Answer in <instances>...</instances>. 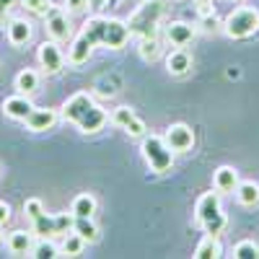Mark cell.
Masks as SVG:
<instances>
[{"label":"cell","instance_id":"obj_1","mask_svg":"<svg viewBox=\"0 0 259 259\" xmlns=\"http://www.w3.org/2000/svg\"><path fill=\"white\" fill-rule=\"evenodd\" d=\"M130 26L119 18H106V16H94L83 24L80 34L73 39L70 52H68V62L70 65H83L89 60L91 50L96 45L112 47V50H122L130 39Z\"/></svg>","mask_w":259,"mask_h":259},{"label":"cell","instance_id":"obj_2","mask_svg":"<svg viewBox=\"0 0 259 259\" xmlns=\"http://www.w3.org/2000/svg\"><path fill=\"white\" fill-rule=\"evenodd\" d=\"M60 117H62L65 122L75 124L80 133H89V135L104 130L106 119H109V114H106L101 106L96 104V99L89 96L85 91H78V94H73L68 101H65Z\"/></svg>","mask_w":259,"mask_h":259},{"label":"cell","instance_id":"obj_3","mask_svg":"<svg viewBox=\"0 0 259 259\" xmlns=\"http://www.w3.org/2000/svg\"><path fill=\"white\" fill-rule=\"evenodd\" d=\"M194 221H197L205 233H223V228L228 226L226 221V212L221 207V192H205L197 197V205H194Z\"/></svg>","mask_w":259,"mask_h":259},{"label":"cell","instance_id":"obj_4","mask_svg":"<svg viewBox=\"0 0 259 259\" xmlns=\"http://www.w3.org/2000/svg\"><path fill=\"white\" fill-rule=\"evenodd\" d=\"M163 13H166L163 0H145V3L130 16L127 26L133 34H140V36H158Z\"/></svg>","mask_w":259,"mask_h":259},{"label":"cell","instance_id":"obj_5","mask_svg":"<svg viewBox=\"0 0 259 259\" xmlns=\"http://www.w3.org/2000/svg\"><path fill=\"white\" fill-rule=\"evenodd\" d=\"M256 29H259V11L251 6L233 8L223 21V31L231 39H246V36L256 34Z\"/></svg>","mask_w":259,"mask_h":259},{"label":"cell","instance_id":"obj_6","mask_svg":"<svg viewBox=\"0 0 259 259\" xmlns=\"http://www.w3.org/2000/svg\"><path fill=\"white\" fill-rule=\"evenodd\" d=\"M140 150H143L145 163L150 166V171H156V174H166V171H171V166H174V150L166 145V140L161 135L143 138Z\"/></svg>","mask_w":259,"mask_h":259},{"label":"cell","instance_id":"obj_7","mask_svg":"<svg viewBox=\"0 0 259 259\" xmlns=\"http://www.w3.org/2000/svg\"><path fill=\"white\" fill-rule=\"evenodd\" d=\"M75 215L73 212H57V215H47L41 212L34 221V233L36 239H55V236H65L73 231Z\"/></svg>","mask_w":259,"mask_h":259},{"label":"cell","instance_id":"obj_8","mask_svg":"<svg viewBox=\"0 0 259 259\" xmlns=\"http://www.w3.org/2000/svg\"><path fill=\"white\" fill-rule=\"evenodd\" d=\"M163 140H166V145L174 150V153H187V150L194 148V133H192V127L184 124V122L171 124V127L166 130Z\"/></svg>","mask_w":259,"mask_h":259},{"label":"cell","instance_id":"obj_9","mask_svg":"<svg viewBox=\"0 0 259 259\" xmlns=\"http://www.w3.org/2000/svg\"><path fill=\"white\" fill-rule=\"evenodd\" d=\"M45 24H47V34L55 41H65V39H70V34H73V24H70L68 13H65L62 8H57V6H52L47 11Z\"/></svg>","mask_w":259,"mask_h":259},{"label":"cell","instance_id":"obj_10","mask_svg":"<svg viewBox=\"0 0 259 259\" xmlns=\"http://www.w3.org/2000/svg\"><path fill=\"white\" fill-rule=\"evenodd\" d=\"M36 57H39V65L45 68V73H50V75H55V73H60L65 68V55H62V50H60V45L55 39L41 41Z\"/></svg>","mask_w":259,"mask_h":259},{"label":"cell","instance_id":"obj_11","mask_svg":"<svg viewBox=\"0 0 259 259\" xmlns=\"http://www.w3.org/2000/svg\"><path fill=\"white\" fill-rule=\"evenodd\" d=\"M194 34H197V26L187 24V21H168L163 26V36L171 47H187L194 39Z\"/></svg>","mask_w":259,"mask_h":259},{"label":"cell","instance_id":"obj_12","mask_svg":"<svg viewBox=\"0 0 259 259\" xmlns=\"http://www.w3.org/2000/svg\"><path fill=\"white\" fill-rule=\"evenodd\" d=\"M112 119H114V124H119L124 133L130 135V138H140V135H145V122L130 109V106H117L114 109V114H112Z\"/></svg>","mask_w":259,"mask_h":259},{"label":"cell","instance_id":"obj_13","mask_svg":"<svg viewBox=\"0 0 259 259\" xmlns=\"http://www.w3.org/2000/svg\"><path fill=\"white\" fill-rule=\"evenodd\" d=\"M60 119V112L57 109H50V106H34L31 109V114L24 119L26 122V127L31 130V133H45V130H52L55 127V122Z\"/></svg>","mask_w":259,"mask_h":259},{"label":"cell","instance_id":"obj_14","mask_svg":"<svg viewBox=\"0 0 259 259\" xmlns=\"http://www.w3.org/2000/svg\"><path fill=\"white\" fill-rule=\"evenodd\" d=\"M36 244V233L34 231H13L8 233L6 246L13 256H31V249Z\"/></svg>","mask_w":259,"mask_h":259},{"label":"cell","instance_id":"obj_15","mask_svg":"<svg viewBox=\"0 0 259 259\" xmlns=\"http://www.w3.org/2000/svg\"><path fill=\"white\" fill-rule=\"evenodd\" d=\"M31 109H34V104L29 101L26 94H18V96H11V99L3 101V114L11 117V119H21V122H24L31 114Z\"/></svg>","mask_w":259,"mask_h":259},{"label":"cell","instance_id":"obj_16","mask_svg":"<svg viewBox=\"0 0 259 259\" xmlns=\"http://www.w3.org/2000/svg\"><path fill=\"white\" fill-rule=\"evenodd\" d=\"M166 70L171 75H184L192 70V55L184 50V47H177V50H171L168 57H166Z\"/></svg>","mask_w":259,"mask_h":259},{"label":"cell","instance_id":"obj_17","mask_svg":"<svg viewBox=\"0 0 259 259\" xmlns=\"http://www.w3.org/2000/svg\"><path fill=\"white\" fill-rule=\"evenodd\" d=\"M192 256H194V259H218V256H223V244H221V239H218L215 233H205L202 241L197 244V249H194Z\"/></svg>","mask_w":259,"mask_h":259},{"label":"cell","instance_id":"obj_18","mask_svg":"<svg viewBox=\"0 0 259 259\" xmlns=\"http://www.w3.org/2000/svg\"><path fill=\"white\" fill-rule=\"evenodd\" d=\"M212 187L218 192H236V187H239V171H236L233 166H221L215 168L212 174Z\"/></svg>","mask_w":259,"mask_h":259},{"label":"cell","instance_id":"obj_19","mask_svg":"<svg viewBox=\"0 0 259 259\" xmlns=\"http://www.w3.org/2000/svg\"><path fill=\"white\" fill-rule=\"evenodd\" d=\"M31 34H34V29H31L29 21H24V18H13L8 24V41L13 47H24L26 41L31 39Z\"/></svg>","mask_w":259,"mask_h":259},{"label":"cell","instance_id":"obj_20","mask_svg":"<svg viewBox=\"0 0 259 259\" xmlns=\"http://www.w3.org/2000/svg\"><path fill=\"white\" fill-rule=\"evenodd\" d=\"M70 212L75 215V218H94V212H96L94 194H89V192L78 194V197L73 200V205H70Z\"/></svg>","mask_w":259,"mask_h":259},{"label":"cell","instance_id":"obj_21","mask_svg":"<svg viewBox=\"0 0 259 259\" xmlns=\"http://www.w3.org/2000/svg\"><path fill=\"white\" fill-rule=\"evenodd\" d=\"M236 200L244 207H254L259 202V184L256 182H239V187H236Z\"/></svg>","mask_w":259,"mask_h":259},{"label":"cell","instance_id":"obj_22","mask_svg":"<svg viewBox=\"0 0 259 259\" xmlns=\"http://www.w3.org/2000/svg\"><path fill=\"white\" fill-rule=\"evenodd\" d=\"M73 231L80 236L85 244H96L99 241V226L94 223V218H75Z\"/></svg>","mask_w":259,"mask_h":259},{"label":"cell","instance_id":"obj_23","mask_svg":"<svg viewBox=\"0 0 259 259\" xmlns=\"http://www.w3.org/2000/svg\"><path fill=\"white\" fill-rule=\"evenodd\" d=\"M39 89V73L36 70H31V68H26V70H21L18 75H16V91L18 94H34Z\"/></svg>","mask_w":259,"mask_h":259},{"label":"cell","instance_id":"obj_24","mask_svg":"<svg viewBox=\"0 0 259 259\" xmlns=\"http://www.w3.org/2000/svg\"><path fill=\"white\" fill-rule=\"evenodd\" d=\"M83 246H85V241L80 239V236H78L75 231H70V233H65V236H62L60 256H78V254L83 251Z\"/></svg>","mask_w":259,"mask_h":259},{"label":"cell","instance_id":"obj_25","mask_svg":"<svg viewBox=\"0 0 259 259\" xmlns=\"http://www.w3.org/2000/svg\"><path fill=\"white\" fill-rule=\"evenodd\" d=\"M161 55V39L158 36H140V57L145 62H153Z\"/></svg>","mask_w":259,"mask_h":259},{"label":"cell","instance_id":"obj_26","mask_svg":"<svg viewBox=\"0 0 259 259\" xmlns=\"http://www.w3.org/2000/svg\"><path fill=\"white\" fill-rule=\"evenodd\" d=\"M233 259H259V244L251 239H244L233 246Z\"/></svg>","mask_w":259,"mask_h":259},{"label":"cell","instance_id":"obj_27","mask_svg":"<svg viewBox=\"0 0 259 259\" xmlns=\"http://www.w3.org/2000/svg\"><path fill=\"white\" fill-rule=\"evenodd\" d=\"M31 256H36V259H55V256H60V249L50 239H36V244L31 249Z\"/></svg>","mask_w":259,"mask_h":259},{"label":"cell","instance_id":"obj_28","mask_svg":"<svg viewBox=\"0 0 259 259\" xmlns=\"http://www.w3.org/2000/svg\"><path fill=\"white\" fill-rule=\"evenodd\" d=\"M21 6L36 16H47V11L52 8V0H21Z\"/></svg>","mask_w":259,"mask_h":259},{"label":"cell","instance_id":"obj_29","mask_svg":"<svg viewBox=\"0 0 259 259\" xmlns=\"http://www.w3.org/2000/svg\"><path fill=\"white\" fill-rule=\"evenodd\" d=\"M24 212L29 215L31 221H36L39 215L45 212V205H41V200H39V197H29V200L24 202Z\"/></svg>","mask_w":259,"mask_h":259},{"label":"cell","instance_id":"obj_30","mask_svg":"<svg viewBox=\"0 0 259 259\" xmlns=\"http://www.w3.org/2000/svg\"><path fill=\"white\" fill-rule=\"evenodd\" d=\"M65 6H68L70 13H83L91 8V0H65Z\"/></svg>","mask_w":259,"mask_h":259},{"label":"cell","instance_id":"obj_31","mask_svg":"<svg viewBox=\"0 0 259 259\" xmlns=\"http://www.w3.org/2000/svg\"><path fill=\"white\" fill-rule=\"evenodd\" d=\"M11 221V205L8 202H0V241H3V226Z\"/></svg>","mask_w":259,"mask_h":259},{"label":"cell","instance_id":"obj_32","mask_svg":"<svg viewBox=\"0 0 259 259\" xmlns=\"http://www.w3.org/2000/svg\"><path fill=\"white\" fill-rule=\"evenodd\" d=\"M197 16H200V18H205V16H215V6H212V0L197 3Z\"/></svg>","mask_w":259,"mask_h":259},{"label":"cell","instance_id":"obj_33","mask_svg":"<svg viewBox=\"0 0 259 259\" xmlns=\"http://www.w3.org/2000/svg\"><path fill=\"white\" fill-rule=\"evenodd\" d=\"M13 6H16V0H0V21H6V16L11 13Z\"/></svg>","mask_w":259,"mask_h":259},{"label":"cell","instance_id":"obj_34","mask_svg":"<svg viewBox=\"0 0 259 259\" xmlns=\"http://www.w3.org/2000/svg\"><path fill=\"white\" fill-rule=\"evenodd\" d=\"M106 3H109V0H91V8H94V11H101Z\"/></svg>","mask_w":259,"mask_h":259},{"label":"cell","instance_id":"obj_35","mask_svg":"<svg viewBox=\"0 0 259 259\" xmlns=\"http://www.w3.org/2000/svg\"><path fill=\"white\" fill-rule=\"evenodd\" d=\"M226 75H228V78H239V75H241V70H239V68H228V70H226Z\"/></svg>","mask_w":259,"mask_h":259},{"label":"cell","instance_id":"obj_36","mask_svg":"<svg viewBox=\"0 0 259 259\" xmlns=\"http://www.w3.org/2000/svg\"><path fill=\"white\" fill-rule=\"evenodd\" d=\"M0 174H3V166H0Z\"/></svg>","mask_w":259,"mask_h":259}]
</instances>
